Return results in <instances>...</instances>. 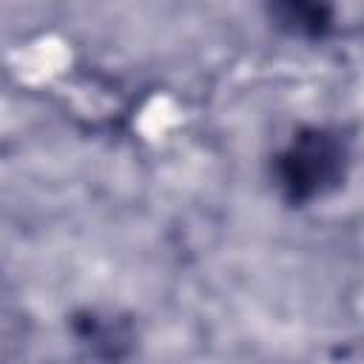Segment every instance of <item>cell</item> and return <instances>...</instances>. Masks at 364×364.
<instances>
[{
	"label": "cell",
	"mask_w": 364,
	"mask_h": 364,
	"mask_svg": "<svg viewBox=\"0 0 364 364\" xmlns=\"http://www.w3.org/2000/svg\"><path fill=\"white\" fill-rule=\"evenodd\" d=\"M350 165V139L333 125H304L299 128L270 162L273 185L279 196L304 208L327 193H333Z\"/></svg>",
	"instance_id": "6da1fadb"
},
{
	"label": "cell",
	"mask_w": 364,
	"mask_h": 364,
	"mask_svg": "<svg viewBox=\"0 0 364 364\" xmlns=\"http://www.w3.org/2000/svg\"><path fill=\"white\" fill-rule=\"evenodd\" d=\"M74 336L80 347L88 350L102 364H117L131 353L134 344V330L125 318L117 316H102L97 310H88L74 318Z\"/></svg>",
	"instance_id": "7a4b0ae2"
},
{
	"label": "cell",
	"mask_w": 364,
	"mask_h": 364,
	"mask_svg": "<svg viewBox=\"0 0 364 364\" xmlns=\"http://www.w3.org/2000/svg\"><path fill=\"white\" fill-rule=\"evenodd\" d=\"M267 11L270 20L290 37L321 40L333 28V9L324 3H276Z\"/></svg>",
	"instance_id": "3957f363"
}]
</instances>
